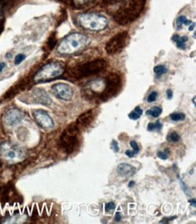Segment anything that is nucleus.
Wrapping results in <instances>:
<instances>
[{
    "instance_id": "obj_17",
    "label": "nucleus",
    "mask_w": 196,
    "mask_h": 224,
    "mask_svg": "<svg viewBox=\"0 0 196 224\" xmlns=\"http://www.w3.org/2000/svg\"><path fill=\"white\" fill-rule=\"evenodd\" d=\"M98 0H72V5L76 9H85L94 6Z\"/></svg>"
},
{
    "instance_id": "obj_20",
    "label": "nucleus",
    "mask_w": 196,
    "mask_h": 224,
    "mask_svg": "<svg viewBox=\"0 0 196 224\" xmlns=\"http://www.w3.org/2000/svg\"><path fill=\"white\" fill-rule=\"evenodd\" d=\"M162 108L159 107V106H155L149 110H147L146 112V114L148 115V116H152V117H158L161 113H162Z\"/></svg>"
},
{
    "instance_id": "obj_18",
    "label": "nucleus",
    "mask_w": 196,
    "mask_h": 224,
    "mask_svg": "<svg viewBox=\"0 0 196 224\" xmlns=\"http://www.w3.org/2000/svg\"><path fill=\"white\" fill-rule=\"evenodd\" d=\"M127 0H103V5L108 9V12L111 13L113 10H115L117 6L124 4Z\"/></svg>"
},
{
    "instance_id": "obj_35",
    "label": "nucleus",
    "mask_w": 196,
    "mask_h": 224,
    "mask_svg": "<svg viewBox=\"0 0 196 224\" xmlns=\"http://www.w3.org/2000/svg\"><path fill=\"white\" fill-rule=\"evenodd\" d=\"M166 95H167V99H168V100H170V99L173 98V92H172V90L168 89V90L166 91Z\"/></svg>"
},
{
    "instance_id": "obj_7",
    "label": "nucleus",
    "mask_w": 196,
    "mask_h": 224,
    "mask_svg": "<svg viewBox=\"0 0 196 224\" xmlns=\"http://www.w3.org/2000/svg\"><path fill=\"white\" fill-rule=\"evenodd\" d=\"M122 86V79L119 74L111 73L105 78V88L98 97L99 101L105 102L118 94Z\"/></svg>"
},
{
    "instance_id": "obj_2",
    "label": "nucleus",
    "mask_w": 196,
    "mask_h": 224,
    "mask_svg": "<svg viewBox=\"0 0 196 224\" xmlns=\"http://www.w3.org/2000/svg\"><path fill=\"white\" fill-rule=\"evenodd\" d=\"M89 42L90 40L86 35L81 33H73L62 40L57 50L61 55H73L85 49Z\"/></svg>"
},
{
    "instance_id": "obj_25",
    "label": "nucleus",
    "mask_w": 196,
    "mask_h": 224,
    "mask_svg": "<svg viewBox=\"0 0 196 224\" xmlns=\"http://www.w3.org/2000/svg\"><path fill=\"white\" fill-rule=\"evenodd\" d=\"M161 129H162V123L159 121H157L156 122H151L147 125L148 131H155V130L160 131Z\"/></svg>"
},
{
    "instance_id": "obj_15",
    "label": "nucleus",
    "mask_w": 196,
    "mask_h": 224,
    "mask_svg": "<svg viewBox=\"0 0 196 224\" xmlns=\"http://www.w3.org/2000/svg\"><path fill=\"white\" fill-rule=\"evenodd\" d=\"M94 118H95V113L93 110H90V111L83 112L82 114L79 116L77 120V125L82 128H86L93 122Z\"/></svg>"
},
{
    "instance_id": "obj_30",
    "label": "nucleus",
    "mask_w": 196,
    "mask_h": 224,
    "mask_svg": "<svg viewBox=\"0 0 196 224\" xmlns=\"http://www.w3.org/2000/svg\"><path fill=\"white\" fill-rule=\"evenodd\" d=\"M130 145H131V147H132V149H133V152H134V153L135 154H137V153H138L139 152V146L137 145V142H135V141H131L130 142Z\"/></svg>"
},
{
    "instance_id": "obj_5",
    "label": "nucleus",
    "mask_w": 196,
    "mask_h": 224,
    "mask_svg": "<svg viewBox=\"0 0 196 224\" xmlns=\"http://www.w3.org/2000/svg\"><path fill=\"white\" fill-rule=\"evenodd\" d=\"M65 66L62 62H51L43 65L34 75L35 83H43L59 77L64 72Z\"/></svg>"
},
{
    "instance_id": "obj_33",
    "label": "nucleus",
    "mask_w": 196,
    "mask_h": 224,
    "mask_svg": "<svg viewBox=\"0 0 196 224\" xmlns=\"http://www.w3.org/2000/svg\"><path fill=\"white\" fill-rule=\"evenodd\" d=\"M125 153H126V155H127V156H128V157H130V158H131V157H134V156L136 155V154L134 153V152H133V151H129V150L126 151V152H125Z\"/></svg>"
},
{
    "instance_id": "obj_16",
    "label": "nucleus",
    "mask_w": 196,
    "mask_h": 224,
    "mask_svg": "<svg viewBox=\"0 0 196 224\" xmlns=\"http://www.w3.org/2000/svg\"><path fill=\"white\" fill-rule=\"evenodd\" d=\"M117 171L121 176H124V177H130V176L134 175L135 172H136V169L132 165H130L128 163H120V164H118L117 168Z\"/></svg>"
},
{
    "instance_id": "obj_31",
    "label": "nucleus",
    "mask_w": 196,
    "mask_h": 224,
    "mask_svg": "<svg viewBox=\"0 0 196 224\" xmlns=\"http://www.w3.org/2000/svg\"><path fill=\"white\" fill-rule=\"evenodd\" d=\"M157 156L162 160H166L168 158V150H165V152H158Z\"/></svg>"
},
{
    "instance_id": "obj_27",
    "label": "nucleus",
    "mask_w": 196,
    "mask_h": 224,
    "mask_svg": "<svg viewBox=\"0 0 196 224\" xmlns=\"http://www.w3.org/2000/svg\"><path fill=\"white\" fill-rule=\"evenodd\" d=\"M115 208H116V204H115V202H108V203L105 205V211H106V212H108V213H109V212H111L112 211H114Z\"/></svg>"
},
{
    "instance_id": "obj_12",
    "label": "nucleus",
    "mask_w": 196,
    "mask_h": 224,
    "mask_svg": "<svg viewBox=\"0 0 196 224\" xmlns=\"http://www.w3.org/2000/svg\"><path fill=\"white\" fill-rule=\"evenodd\" d=\"M33 116L35 122L44 130H52L54 126L53 121L51 116L43 110H34L33 112Z\"/></svg>"
},
{
    "instance_id": "obj_19",
    "label": "nucleus",
    "mask_w": 196,
    "mask_h": 224,
    "mask_svg": "<svg viewBox=\"0 0 196 224\" xmlns=\"http://www.w3.org/2000/svg\"><path fill=\"white\" fill-rule=\"evenodd\" d=\"M172 39L176 44V46L178 48H180V49H185V47H186V42L188 40V37L186 35L180 36L178 35H175Z\"/></svg>"
},
{
    "instance_id": "obj_41",
    "label": "nucleus",
    "mask_w": 196,
    "mask_h": 224,
    "mask_svg": "<svg viewBox=\"0 0 196 224\" xmlns=\"http://www.w3.org/2000/svg\"><path fill=\"white\" fill-rule=\"evenodd\" d=\"M10 56H11V54H7L6 55V57H10Z\"/></svg>"
},
{
    "instance_id": "obj_36",
    "label": "nucleus",
    "mask_w": 196,
    "mask_h": 224,
    "mask_svg": "<svg viewBox=\"0 0 196 224\" xmlns=\"http://www.w3.org/2000/svg\"><path fill=\"white\" fill-rule=\"evenodd\" d=\"M120 219H121V215H120L119 212H117V213L116 214V216H115V221H116V222H118V221H120Z\"/></svg>"
},
{
    "instance_id": "obj_14",
    "label": "nucleus",
    "mask_w": 196,
    "mask_h": 224,
    "mask_svg": "<svg viewBox=\"0 0 196 224\" xmlns=\"http://www.w3.org/2000/svg\"><path fill=\"white\" fill-rule=\"evenodd\" d=\"M31 95H32L34 103L42 104L45 105L52 104V99L50 98L48 94L43 89H34Z\"/></svg>"
},
{
    "instance_id": "obj_1",
    "label": "nucleus",
    "mask_w": 196,
    "mask_h": 224,
    "mask_svg": "<svg viewBox=\"0 0 196 224\" xmlns=\"http://www.w3.org/2000/svg\"><path fill=\"white\" fill-rule=\"evenodd\" d=\"M146 3V0H127L110 14L117 24L126 25L134 22L141 15Z\"/></svg>"
},
{
    "instance_id": "obj_9",
    "label": "nucleus",
    "mask_w": 196,
    "mask_h": 224,
    "mask_svg": "<svg viewBox=\"0 0 196 224\" xmlns=\"http://www.w3.org/2000/svg\"><path fill=\"white\" fill-rule=\"evenodd\" d=\"M0 152L3 158L9 162H17L23 160L24 152L15 145L10 142H4L0 146Z\"/></svg>"
},
{
    "instance_id": "obj_8",
    "label": "nucleus",
    "mask_w": 196,
    "mask_h": 224,
    "mask_svg": "<svg viewBox=\"0 0 196 224\" xmlns=\"http://www.w3.org/2000/svg\"><path fill=\"white\" fill-rule=\"evenodd\" d=\"M128 41L129 35L127 31L118 33L108 41L106 45V52L111 55L118 54L126 47Z\"/></svg>"
},
{
    "instance_id": "obj_37",
    "label": "nucleus",
    "mask_w": 196,
    "mask_h": 224,
    "mask_svg": "<svg viewBox=\"0 0 196 224\" xmlns=\"http://www.w3.org/2000/svg\"><path fill=\"white\" fill-rule=\"evenodd\" d=\"M5 67V63H0V73L4 70Z\"/></svg>"
},
{
    "instance_id": "obj_10",
    "label": "nucleus",
    "mask_w": 196,
    "mask_h": 224,
    "mask_svg": "<svg viewBox=\"0 0 196 224\" xmlns=\"http://www.w3.org/2000/svg\"><path fill=\"white\" fill-rule=\"evenodd\" d=\"M105 88V79H95L89 82L84 88V95H88L90 98H97L103 92Z\"/></svg>"
},
{
    "instance_id": "obj_3",
    "label": "nucleus",
    "mask_w": 196,
    "mask_h": 224,
    "mask_svg": "<svg viewBox=\"0 0 196 224\" xmlns=\"http://www.w3.org/2000/svg\"><path fill=\"white\" fill-rule=\"evenodd\" d=\"M106 66H107V62L105 60L96 59L82 65H76L71 70L70 75L73 78L80 80L85 77L97 75L99 72L103 71L106 68Z\"/></svg>"
},
{
    "instance_id": "obj_21",
    "label": "nucleus",
    "mask_w": 196,
    "mask_h": 224,
    "mask_svg": "<svg viewBox=\"0 0 196 224\" xmlns=\"http://www.w3.org/2000/svg\"><path fill=\"white\" fill-rule=\"evenodd\" d=\"M142 113H143L142 109H141L139 106H137L132 112L128 114V117H129L131 120H137V119L142 115Z\"/></svg>"
},
{
    "instance_id": "obj_6",
    "label": "nucleus",
    "mask_w": 196,
    "mask_h": 224,
    "mask_svg": "<svg viewBox=\"0 0 196 224\" xmlns=\"http://www.w3.org/2000/svg\"><path fill=\"white\" fill-rule=\"evenodd\" d=\"M77 22L82 28L91 31L104 30L108 24L105 16L98 14H81L77 16Z\"/></svg>"
},
{
    "instance_id": "obj_11",
    "label": "nucleus",
    "mask_w": 196,
    "mask_h": 224,
    "mask_svg": "<svg viewBox=\"0 0 196 224\" xmlns=\"http://www.w3.org/2000/svg\"><path fill=\"white\" fill-rule=\"evenodd\" d=\"M52 90L54 95L61 100L70 101L73 97V89L69 85L63 83H58L53 85Z\"/></svg>"
},
{
    "instance_id": "obj_23",
    "label": "nucleus",
    "mask_w": 196,
    "mask_h": 224,
    "mask_svg": "<svg viewBox=\"0 0 196 224\" xmlns=\"http://www.w3.org/2000/svg\"><path fill=\"white\" fill-rule=\"evenodd\" d=\"M154 72H155V74H156V75L157 77H160L161 75H163L165 73H167V68L165 65H156L154 68Z\"/></svg>"
},
{
    "instance_id": "obj_24",
    "label": "nucleus",
    "mask_w": 196,
    "mask_h": 224,
    "mask_svg": "<svg viewBox=\"0 0 196 224\" xmlns=\"http://www.w3.org/2000/svg\"><path fill=\"white\" fill-rule=\"evenodd\" d=\"M170 119L174 122L184 121L185 119V114H184L182 112H174V113L170 114Z\"/></svg>"
},
{
    "instance_id": "obj_29",
    "label": "nucleus",
    "mask_w": 196,
    "mask_h": 224,
    "mask_svg": "<svg viewBox=\"0 0 196 224\" xmlns=\"http://www.w3.org/2000/svg\"><path fill=\"white\" fill-rule=\"evenodd\" d=\"M156 98H157V93L156 92H152L147 97V102L148 103H153V102H155L156 100Z\"/></svg>"
},
{
    "instance_id": "obj_39",
    "label": "nucleus",
    "mask_w": 196,
    "mask_h": 224,
    "mask_svg": "<svg viewBox=\"0 0 196 224\" xmlns=\"http://www.w3.org/2000/svg\"><path fill=\"white\" fill-rule=\"evenodd\" d=\"M134 185H135V182H134L133 181H131V182L128 183V187H129V188H131V187H132V186H134Z\"/></svg>"
},
{
    "instance_id": "obj_22",
    "label": "nucleus",
    "mask_w": 196,
    "mask_h": 224,
    "mask_svg": "<svg viewBox=\"0 0 196 224\" xmlns=\"http://www.w3.org/2000/svg\"><path fill=\"white\" fill-rule=\"evenodd\" d=\"M191 24H192V21L187 20L186 16H185V15H180V16L177 18V21H176L177 28H179V29H180L184 25H191Z\"/></svg>"
},
{
    "instance_id": "obj_34",
    "label": "nucleus",
    "mask_w": 196,
    "mask_h": 224,
    "mask_svg": "<svg viewBox=\"0 0 196 224\" xmlns=\"http://www.w3.org/2000/svg\"><path fill=\"white\" fill-rule=\"evenodd\" d=\"M176 217H171V218H165V219H163L162 221H160V223H165V222H168L169 221H172V220H175Z\"/></svg>"
},
{
    "instance_id": "obj_28",
    "label": "nucleus",
    "mask_w": 196,
    "mask_h": 224,
    "mask_svg": "<svg viewBox=\"0 0 196 224\" xmlns=\"http://www.w3.org/2000/svg\"><path fill=\"white\" fill-rule=\"evenodd\" d=\"M24 59H25V55H23V54H18V55L15 56V58H14V65H20Z\"/></svg>"
},
{
    "instance_id": "obj_32",
    "label": "nucleus",
    "mask_w": 196,
    "mask_h": 224,
    "mask_svg": "<svg viewBox=\"0 0 196 224\" xmlns=\"http://www.w3.org/2000/svg\"><path fill=\"white\" fill-rule=\"evenodd\" d=\"M111 149H112L115 152H118L119 147H118V144H117V141L113 140V141L111 142Z\"/></svg>"
},
{
    "instance_id": "obj_40",
    "label": "nucleus",
    "mask_w": 196,
    "mask_h": 224,
    "mask_svg": "<svg viewBox=\"0 0 196 224\" xmlns=\"http://www.w3.org/2000/svg\"><path fill=\"white\" fill-rule=\"evenodd\" d=\"M194 25H195V24H194V23H193V25H192V26H190V28H189V29H190L191 31H192V30H194Z\"/></svg>"
},
{
    "instance_id": "obj_4",
    "label": "nucleus",
    "mask_w": 196,
    "mask_h": 224,
    "mask_svg": "<svg viewBox=\"0 0 196 224\" xmlns=\"http://www.w3.org/2000/svg\"><path fill=\"white\" fill-rule=\"evenodd\" d=\"M79 127L77 124L69 125L62 133L59 146L66 153H72L75 151L76 147L79 144Z\"/></svg>"
},
{
    "instance_id": "obj_26",
    "label": "nucleus",
    "mask_w": 196,
    "mask_h": 224,
    "mask_svg": "<svg viewBox=\"0 0 196 224\" xmlns=\"http://www.w3.org/2000/svg\"><path fill=\"white\" fill-rule=\"evenodd\" d=\"M180 135L177 133V132H171V133H169L168 135H167V141L168 142H179L180 141Z\"/></svg>"
},
{
    "instance_id": "obj_13",
    "label": "nucleus",
    "mask_w": 196,
    "mask_h": 224,
    "mask_svg": "<svg viewBox=\"0 0 196 224\" xmlns=\"http://www.w3.org/2000/svg\"><path fill=\"white\" fill-rule=\"evenodd\" d=\"M23 118H24L23 112H21L19 109L12 108L6 111L3 115V122L5 123V125L11 127L21 122Z\"/></svg>"
},
{
    "instance_id": "obj_38",
    "label": "nucleus",
    "mask_w": 196,
    "mask_h": 224,
    "mask_svg": "<svg viewBox=\"0 0 196 224\" xmlns=\"http://www.w3.org/2000/svg\"><path fill=\"white\" fill-rule=\"evenodd\" d=\"M189 202L191 203V205H193L194 207H195V199H193V200H190Z\"/></svg>"
}]
</instances>
